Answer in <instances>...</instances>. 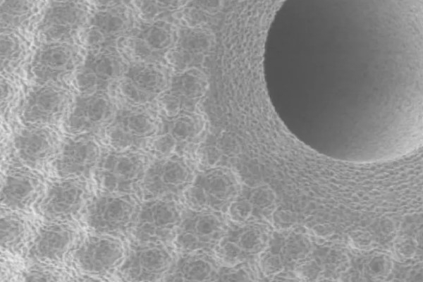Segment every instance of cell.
<instances>
[{
	"mask_svg": "<svg viewBox=\"0 0 423 282\" xmlns=\"http://www.w3.org/2000/svg\"><path fill=\"white\" fill-rule=\"evenodd\" d=\"M75 237V230L69 223L50 221L39 228L29 254L41 262H61L74 244Z\"/></svg>",
	"mask_w": 423,
	"mask_h": 282,
	"instance_id": "52a82bcc",
	"label": "cell"
},
{
	"mask_svg": "<svg viewBox=\"0 0 423 282\" xmlns=\"http://www.w3.org/2000/svg\"><path fill=\"white\" fill-rule=\"evenodd\" d=\"M99 147L92 138L80 135L67 140L54 159V171L60 178H84L97 167Z\"/></svg>",
	"mask_w": 423,
	"mask_h": 282,
	"instance_id": "5b68a950",
	"label": "cell"
},
{
	"mask_svg": "<svg viewBox=\"0 0 423 282\" xmlns=\"http://www.w3.org/2000/svg\"><path fill=\"white\" fill-rule=\"evenodd\" d=\"M165 265L163 251L156 247L133 249L123 261L121 272L129 280H151L160 274Z\"/></svg>",
	"mask_w": 423,
	"mask_h": 282,
	"instance_id": "9a60e30c",
	"label": "cell"
},
{
	"mask_svg": "<svg viewBox=\"0 0 423 282\" xmlns=\"http://www.w3.org/2000/svg\"><path fill=\"white\" fill-rule=\"evenodd\" d=\"M128 23L124 11L116 9L100 11L90 21L87 41L94 47L106 45L124 33Z\"/></svg>",
	"mask_w": 423,
	"mask_h": 282,
	"instance_id": "2e32d148",
	"label": "cell"
},
{
	"mask_svg": "<svg viewBox=\"0 0 423 282\" xmlns=\"http://www.w3.org/2000/svg\"><path fill=\"white\" fill-rule=\"evenodd\" d=\"M118 56L108 52L90 54L76 75L80 90L92 94L104 89L118 76L122 70Z\"/></svg>",
	"mask_w": 423,
	"mask_h": 282,
	"instance_id": "4fadbf2b",
	"label": "cell"
},
{
	"mask_svg": "<svg viewBox=\"0 0 423 282\" xmlns=\"http://www.w3.org/2000/svg\"><path fill=\"white\" fill-rule=\"evenodd\" d=\"M135 222V233L142 241L154 240L164 233L168 223V214L164 204L152 202L145 204L137 214Z\"/></svg>",
	"mask_w": 423,
	"mask_h": 282,
	"instance_id": "ac0fdd59",
	"label": "cell"
},
{
	"mask_svg": "<svg viewBox=\"0 0 423 282\" xmlns=\"http://www.w3.org/2000/svg\"><path fill=\"white\" fill-rule=\"evenodd\" d=\"M85 18V11L79 3H54L47 10L39 29L47 39L58 42L73 35Z\"/></svg>",
	"mask_w": 423,
	"mask_h": 282,
	"instance_id": "5bb4252c",
	"label": "cell"
},
{
	"mask_svg": "<svg viewBox=\"0 0 423 282\" xmlns=\"http://www.w3.org/2000/svg\"><path fill=\"white\" fill-rule=\"evenodd\" d=\"M43 181L37 173L25 168L9 170L4 178L1 202L13 211H26L43 190Z\"/></svg>",
	"mask_w": 423,
	"mask_h": 282,
	"instance_id": "9c48e42d",
	"label": "cell"
},
{
	"mask_svg": "<svg viewBox=\"0 0 423 282\" xmlns=\"http://www.w3.org/2000/svg\"><path fill=\"white\" fill-rule=\"evenodd\" d=\"M153 130L154 124L147 115L137 111H123L109 124L106 137L115 149L126 151L140 145Z\"/></svg>",
	"mask_w": 423,
	"mask_h": 282,
	"instance_id": "7c38bea8",
	"label": "cell"
},
{
	"mask_svg": "<svg viewBox=\"0 0 423 282\" xmlns=\"http://www.w3.org/2000/svg\"><path fill=\"white\" fill-rule=\"evenodd\" d=\"M159 84L158 73L152 68L136 66L126 73L121 85L123 96L134 103H142L156 92Z\"/></svg>",
	"mask_w": 423,
	"mask_h": 282,
	"instance_id": "e0dca14e",
	"label": "cell"
},
{
	"mask_svg": "<svg viewBox=\"0 0 423 282\" xmlns=\"http://www.w3.org/2000/svg\"><path fill=\"white\" fill-rule=\"evenodd\" d=\"M18 43L13 37H7L6 39H1V56L4 58H11L16 56L20 48Z\"/></svg>",
	"mask_w": 423,
	"mask_h": 282,
	"instance_id": "44dd1931",
	"label": "cell"
},
{
	"mask_svg": "<svg viewBox=\"0 0 423 282\" xmlns=\"http://www.w3.org/2000/svg\"><path fill=\"white\" fill-rule=\"evenodd\" d=\"M1 7L2 23L16 25L30 13V5L27 1H8Z\"/></svg>",
	"mask_w": 423,
	"mask_h": 282,
	"instance_id": "ffe728a7",
	"label": "cell"
},
{
	"mask_svg": "<svg viewBox=\"0 0 423 282\" xmlns=\"http://www.w3.org/2000/svg\"><path fill=\"white\" fill-rule=\"evenodd\" d=\"M124 257V246L120 238L98 233L85 236L73 252L77 266L94 275L113 271L123 262Z\"/></svg>",
	"mask_w": 423,
	"mask_h": 282,
	"instance_id": "3957f363",
	"label": "cell"
},
{
	"mask_svg": "<svg viewBox=\"0 0 423 282\" xmlns=\"http://www.w3.org/2000/svg\"><path fill=\"white\" fill-rule=\"evenodd\" d=\"M88 195L82 178H61L48 186L39 200L38 211L49 221H66L80 212Z\"/></svg>",
	"mask_w": 423,
	"mask_h": 282,
	"instance_id": "277c9868",
	"label": "cell"
},
{
	"mask_svg": "<svg viewBox=\"0 0 423 282\" xmlns=\"http://www.w3.org/2000/svg\"><path fill=\"white\" fill-rule=\"evenodd\" d=\"M68 95L56 86L44 85L30 92L21 120L27 127H43L56 123L63 114Z\"/></svg>",
	"mask_w": 423,
	"mask_h": 282,
	"instance_id": "8992f818",
	"label": "cell"
},
{
	"mask_svg": "<svg viewBox=\"0 0 423 282\" xmlns=\"http://www.w3.org/2000/svg\"><path fill=\"white\" fill-rule=\"evenodd\" d=\"M136 214L135 202L129 194L105 192L90 202L85 221L94 233L116 235L130 227Z\"/></svg>",
	"mask_w": 423,
	"mask_h": 282,
	"instance_id": "6da1fadb",
	"label": "cell"
},
{
	"mask_svg": "<svg viewBox=\"0 0 423 282\" xmlns=\"http://www.w3.org/2000/svg\"><path fill=\"white\" fill-rule=\"evenodd\" d=\"M112 114L109 99L104 94H89L78 97L66 120L69 132L86 135L97 131Z\"/></svg>",
	"mask_w": 423,
	"mask_h": 282,
	"instance_id": "30bf717a",
	"label": "cell"
},
{
	"mask_svg": "<svg viewBox=\"0 0 423 282\" xmlns=\"http://www.w3.org/2000/svg\"><path fill=\"white\" fill-rule=\"evenodd\" d=\"M142 157L128 150H116L100 158L96 177L100 188L106 192L129 194L145 175Z\"/></svg>",
	"mask_w": 423,
	"mask_h": 282,
	"instance_id": "7a4b0ae2",
	"label": "cell"
},
{
	"mask_svg": "<svg viewBox=\"0 0 423 282\" xmlns=\"http://www.w3.org/2000/svg\"><path fill=\"white\" fill-rule=\"evenodd\" d=\"M29 228L26 221L16 214H7L1 219V245L11 252L18 250L26 241Z\"/></svg>",
	"mask_w": 423,
	"mask_h": 282,
	"instance_id": "d6986e66",
	"label": "cell"
},
{
	"mask_svg": "<svg viewBox=\"0 0 423 282\" xmlns=\"http://www.w3.org/2000/svg\"><path fill=\"white\" fill-rule=\"evenodd\" d=\"M78 54L70 44L52 42L42 47L35 54L32 69L41 83L58 81L71 72L76 64Z\"/></svg>",
	"mask_w": 423,
	"mask_h": 282,
	"instance_id": "8fae6325",
	"label": "cell"
},
{
	"mask_svg": "<svg viewBox=\"0 0 423 282\" xmlns=\"http://www.w3.org/2000/svg\"><path fill=\"white\" fill-rule=\"evenodd\" d=\"M14 146L23 164L30 168H39L57 154L59 138L48 126L27 127L15 135Z\"/></svg>",
	"mask_w": 423,
	"mask_h": 282,
	"instance_id": "ba28073f",
	"label": "cell"
}]
</instances>
